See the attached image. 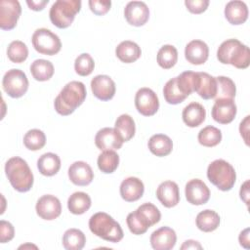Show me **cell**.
Segmentation results:
<instances>
[{"mask_svg":"<svg viewBox=\"0 0 250 250\" xmlns=\"http://www.w3.org/2000/svg\"><path fill=\"white\" fill-rule=\"evenodd\" d=\"M124 17L129 24L142 26L148 21L149 9L143 1H131L125 6Z\"/></svg>","mask_w":250,"mask_h":250,"instance_id":"9a60e30c","label":"cell"},{"mask_svg":"<svg viewBox=\"0 0 250 250\" xmlns=\"http://www.w3.org/2000/svg\"><path fill=\"white\" fill-rule=\"evenodd\" d=\"M208 180L220 190H230L236 180V173L231 164L224 159H216L207 168Z\"/></svg>","mask_w":250,"mask_h":250,"instance_id":"5b68a950","label":"cell"},{"mask_svg":"<svg viewBox=\"0 0 250 250\" xmlns=\"http://www.w3.org/2000/svg\"><path fill=\"white\" fill-rule=\"evenodd\" d=\"M68 178L75 186L85 187L92 183L94 173L88 163L84 161H75L68 168Z\"/></svg>","mask_w":250,"mask_h":250,"instance_id":"e0dca14e","label":"cell"},{"mask_svg":"<svg viewBox=\"0 0 250 250\" xmlns=\"http://www.w3.org/2000/svg\"><path fill=\"white\" fill-rule=\"evenodd\" d=\"M36 213L37 215L47 221L57 219L62 213L61 201L58 197L52 194L42 195L36 202Z\"/></svg>","mask_w":250,"mask_h":250,"instance_id":"8fae6325","label":"cell"},{"mask_svg":"<svg viewBox=\"0 0 250 250\" xmlns=\"http://www.w3.org/2000/svg\"><path fill=\"white\" fill-rule=\"evenodd\" d=\"M5 173L11 186L20 192H26L33 186V174L27 162L19 157L14 156L8 159L5 164Z\"/></svg>","mask_w":250,"mask_h":250,"instance_id":"3957f363","label":"cell"},{"mask_svg":"<svg viewBox=\"0 0 250 250\" xmlns=\"http://www.w3.org/2000/svg\"><path fill=\"white\" fill-rule=\"evenodd\" d=\"M217 59L224 64H231L236 68L244 69L250 64V51L239 40L228 39L219 46Z\"/></svg>","mask_w":250,"mask_h":250,"instance_id":"7a4b0ae2","label":"cell"},{"mask_svg":"<svg viewBox=\"0 0 250 250\" xmlns=\"http://www.w3.org/2000/svg\"><path fill=\"white\" fill-rule=\"evenodd\" d=\"M240 198L248 205V197H249V181H246L240 188L239 191Z\"/></svg>","mask_w":250,"mask_h":250,"instance_id":"681fc988","label":"cell"},{"mask_svg":"<svg viewBox=\"0 0 250 250\" xmlns=\"http://www.w3.org/2000/svg\"><path fill=\"white\" fill-rule=\"evenodd\" d=\"M124 141L115 128L105 127L99 130L95 136L96 146L101 150L119 149Z\"/></svg>","mask_w":250,"mask_h":250,"instance_id":"5bb4252c","label":"cell"},{"mask_svg":"<svg viewBox=\"0 0 250 250\" xmlns=\"http://www.w3.org/2000/svg\"><path fill=\"white\" fill-rule=\"evenodd\" d=\"M85 243L86 236L78 229H69L62 235V246L66 250H81Z\"/></svg>","mask_w":250,"mask_h":250,"instance_id":"4dcf8cb0","label":"cell"},{"mask_svg":"<svg viewBox=\"0 0 250 250\" xmlns=\"http://www.w3.org/2000/svg\"><path fill=\"white\" fill-rule=\"evenodd\" d=\"M186 60L195 65L203 64L209 57V47L201 40H191L185 48Z\"/></svg>","mask_w":250,"mask_h":250,"instance_id":"ffe728a7","label":"cell"},{"mask_svg":"<svg viewBox=\"0 0 250 250\" xmlns=\"http://www.w3.org/2000/svg\"><path fill=\"white\" fill-rule=\"evenodd\" d=\"M91 207L90 196L83 191L72 193L67 200V208L74 215H81L88 211Z\"/></svg>","mask_w":250,"mask_h":250,"instance_id":"f1b7e54d","label":"cell"},{"mask_svg":"<svg viewBox=\"0 0 250 250\" xmlns=\"http://www.w3.org/2000/svg\"><path fill=\"white\" fill-rule=\"evenodd\" d=\"M126 223L129 230L136 235L144 234L151 227L138 209L128 214L126 218Z\"/></svg>","mask_w":250,"mask_h":250,"instance_id":"1f68e13d","label":"cell"},{"mask_svg":"<svg viewBox=\"0 0 250 250\" xmlns=\"http://www.w3.org/2000/svg\"><path fill=\"white\" fill-rule=\"evenodd\" d=\"M149 241L155 250H171L176 244L177 235L173 229L161 227L151 233Z\"/></svg>","mask_w":250,"mask_h":250,"instance_id":"ac0fdd59","label":"cell"},{"mask_svg":"<svg viewBox=\"0 0 250 250\" xmlns=\"http://www.w3.org/2000/svg\"><path fill=\"white\" fill-rule=\"evenodd\" d=\"M54 65L50 61L39 59L35 60L30 65V72L37 81H47L54 75Z\"/></svg>","mask_w":250,"mask_h":250,"instance_id":"f546056e","label":"cell"},{"mask_svg":"<svg viewBox=\"0 0 250 250\" xmlns=\"http://www.w3.org/2000/svg\"><path fill=\"white\" fill-rule=\"evenodd\" d=\"M91 90L93 95L101 101L111 100L116 91L114 81L108 75H97L91 80Z\"/></svg>","mask_w":250,"mask_h":250,"instance_id":"2e32d148","label":"cell"},{"mask_svg":"<svg viewBox=\"0 0 250 250\" xmlns=\"http://www.w3.org/2000/svg\"><path fill=\"white\" fill-rule=\"evenodd\" d=\"M88 4L90 10L97 16L105 15L111 7V1L109 0H90Z\"/></svg>","mask_w":250,"mask_h":250,"instance_id":"7bdbcfd3","label":"cell"},{"mask_svg":"<svg viewBox=\"0 0 250 250\" xmlns=\"http://www.w3.org/2000/svg\"><path fill=\"white\" fill-rule=\"evenodd\" d=\"M114 128L120 134L124 142L130 141L136 132V126L134 119L129 114H121L117 117Z\"/></svg>","mask_w":250,"mask_h":250,"instance_id":"d6a6232c","label":"cell"},{"mask_svg":"<svg viewBox=\"0 0 250 250\" xmlns=\"http://www.w3.org/2000/svg\"><path fill=\"white\" fill-rule=\"evenodd\" d=\"M21 14V4L17 0H2L0 2V27L3 30L13 29Z\"/></svg>","mask_w":250,"mask_h":250,"instance_id":"30bf717a","label":"cell"},{"mask_svg":"<svg viewBox=\"0 0 250 250\" xmlns=\"http://www.w3.org/2000/svg\"><path fill=\"white\" fill-rule=\"evenodd\" d=\"M31 41L33 48L39 54L46 56L56 55L62 48V42L59 36L47 28L36 29L32 35Z\"/></svg>","mask_w":250,"mask_h":250,"instance_id":"52a82bcc","label":"cell"},{"mask_svg":"<svg viewBox=\"0 0 250 250\" xmlns=\"http://www.w3.org/2000/svg\"><path fill=\"white\" fill-rule=\"evenodd\" d=\"M120 195L127 202L139 200L145 191L144 183L136 177H128L120 185Z\"/></svg>","mask_w":250,"mask_h":250,"instance_id":"7402d4cb","label":"cell"},{"mask_svg":"<svg viewBox=\"0 0 250 250\" xmlns=\"http://www.w3.org/2000/svg\"><path fill=\"white\" fill-rule=\"evenodd\" d=\"M185 194L188 203L192 205H203L210 198V189L203 181L192 179L187 183Z\"/></svg>","mask_w":250,"mask_h":250,"instance_id":"7c38bea8","label":"cell"},{"mask_svg":"<svg viewBox=\"0 0 250 250\" xmlns=\"http://www.w3.org/2000/svg\"><path fill=\"white\" fill-rule=\"evenodd\" d=\"M15 235V229L10 222L0 221V242L6 243L11 241Z\"/></svg>","mask_w":250,"mask_h":250,"instance_id":"ee69618b","label":"cell"},{"mask_svg":"<svg viewBox=\"0 0 250 250\" xmlns=\"http://www.w3.org/2000/svg\"><path fill=\"white\" fill-rule=\"evenodd\" d=\"M225 17L230 24H242L248 19V8L242 1H229L225 7Z\"/></svg>","mask_w":250,"mask_h":250,"instance_id":"603a6c76","label":"cell"},{"mask_svg":"<svg viewBox=\"0 0 250 250\" xmlns=\"http://www.w3.org/2000/svg\"><path fill=\"white\" fill-rule=\"evenodd\" d=\"M89 229L96 236L113 243L119 242L124 236L119 223L104 212H98L91 216Z\"/></svg>","mask_w":250,"mask_h":250,"instance_id":"277c9868","label":"cell"},{"mask_svg":"<svg viewBox=\"0 0 250 250\" xmlns=\"http://www.w3.org/2000/svg\"><path fill=\"white\" fill-rule=\"evenodd\" d=\"M181 249L182 250H185V249H187V250L188 249H202V246L198 241L188 239V240H186L183 243V245L181 246Z\"/></svg>","mask_w":250,"mask_h":250,"instance_id":"f907efd6","label":"cell"},{"mask_svg":"<svg viewBox=\"0 0 250 250\" xmlns=\"http://www.w3.org/2000/svg\"><path fill=\"white\" fill-rule=\"evenodd\" d=\"M147 146L152 154L163 157L171 153L173 149V142L167 135L155 134L148 140Z\"/></svg>","mask_w":250,"mask_h":250,"instance_id":"484cf974","label":"cell"},{"mask_svg":"<svg viewBox=\"0 0 250 250\" xmlns=\"http://www.w3.org/2000/svg\"><path fill=\"white\" fill-rule=\"evenodd\" d=\"M195 224L198 229L204 232H211L220 225V216L214 210L206 209L199 212L195 219Z\"/></svg>","mask_w":250,"mask_h":250,"instance_id":"83f0119b","label":"cell"},{"mask_svg":"<svg viewBox=\"0 0 250 250\" xmlns=\"http://www.w3.org/2000/svg\"><path fill=\"white\" fill-rule=\"evenodd\" d=\"M249 115H247L241 122L239 126V132L241 137L243 138L245 144L248 146V133H249Z\"/></svg>","mask_w":250,"mask_h":250,"instance_id":"bcb514c9","label":"cell"},{"mask_svg":"<svg viewBox=\"0 0 250 250\" xmlns=\"http://www.w3.org/2000/svg\"><path fill=\"white\" fill-rule=\"evenodd\" d=\"M217 94L215 100L218 99H233L236 94V87L234 82L226 76L216 77Z\"/></svg>","mask_w":250,"mask_h":250,"instance_id":"74e56055","label":"cell"},{"mask_svg":"<svg viewBox=\"0 0 250 250\" xmlns=\"http://www.w3.org/2000/svg\"><path fill=\"white\" fill-rule=\"evenodd\" d=\"M236 104L233 99H218L212 107V117L220 124L230 123L236 115Z\"/></svg>","mask_w":250,"mask_h":250,"instance_id":"4fadbf2b","label":"cell"},{"mask_svg":"<svg viewBox=\"0 0 250 250\" xmlns=\"http://www.w3.org/2000/svg\"><path fill=\"white\" fill-rule=\"evenodd\" d=\"M238 240H239V244L246 248L249 249V229H245L244 230H242L238 236Z\"/></svg>","mask_w":250,"mask_h":250,"instance_id":"c3c4849f","label":"cell"},{"mask_svg":"<svg viewBox=\"0 0 250 250\" xmlns=\"http://www.w3.org/2000/svg\"><path fill=\"white\" fill-rule=\"evenodd\" d=\"M49 3V0H27L26 4L30 10L33 11H42L45 6Z\"/></svg>","mask_w":250,"mask_h":250,"instance_id":"7dc6e473","label":"cell"},{"mask_svg":"<svg viewBox=\"0 0 250 250\" xmlns=\"http://www.w3.org/2000/svg\"><path fill=\"white\" fill-rule=\"evenodd\" d=\"M163 96L165 101L170 104H181L187 99L178 85L177 77H174L166 82L163 87Z\"/></svg>","mask_w":250,"mask_h":250,"instance_id":"d590c367","label":"cell"},{"mask_svg":"<svg viewBox=\"0 0 250 250\" xmlns=\"http://www.w3.org/2000/svg\"><path fill=\"white\" fill-rule=\"evenodd\" d=\"M197 140L201 146L206 147H213L221 143L222 132L220 129L209 125L199 131Z\"/></svg>","mask_w":250,"mask_h":250,"instance_id":"836d02e7","label":"cell"},{"mask_svg":"<svg viewBox=\"0 0 250 250\" xmlns=\"http://www.w3.org/2000/svg\"><path fill=\"white\" fill-rule=\"evenodd\" d=\"M87 92L84 83L80 81L68 82L55 99L54 106L56 111L62 116L70 115L83 104Z\"/></svg>","mask_w":250,"mask_h":250,"instance_id":"6da1fadb","label":"cell"},{"mask_svg":"<svg viewBox=\"0 0 250 250\" xmlns=\"http://www.w3.org/2000/svg\"><path fill=\"white\" fill-rule=\"evenodd\" d=\"M137 209L146 219V221L149 223V225L151 227L153 225L157 224L161 219L160 211L158 210V208L154 204H152L150 202L144 203L141 206H139Z\"/></svg>","mask_w":250,"mask_h":250,"instance_id":"b9f144b4","label":"cell"},{"mask_svg":"<svg viewBox=\"0 0 250 250\" xmlns=\"http://www.w3.org/2000/svg\"><path fill=\"white\" fill-rule=\"evenodd\" d=\"M135 106L142 115L152 116L159 108L158 97L150 88H141L135 96Z\"/></svg>","mask_w":250,"mask_h":250,"instance_id":"9c48e42d","label":"cell"},{"mask_svg":"<svg viewBox=\"0 0 250 250\" xmlns=\"http://www.w3.org/2000/svg\"><path fill=\"white\" fill-rule=\"evenodd\" d=\"M184 123L191 128L201 125L206 117V110L202 104L196 102L188 104L182 112Z\"/></svg>","mask_w":250,"mask_h":250,"instance_id":"cb8c5ba5","label":"cell"},{"mask_svg":"<svg viewBox=\"0 0 250 250\" xmlns=\"http://www.w3.org/2000/svg\"><path fill=\"white\" fill-rule=\"evenodd\" d=\"M157 63L164 69L172 68L178 61V51L173 45H163L157 53Z\"/></svg>","mask_w":250,"mask_h":250,"instance_id":"8d00e7d4","label":"cell"},{"mask_svg":"<svg viewBox=\"0 0 250 250\" xmlns=\"http://www.w3.org/2000/svg\"><path fill=\"white\" fill-rule=\"evenodd\" d=\"M80 9V0H57L50 9V20L58 28H66L73 22Z\"/></svg>","mask_w":250,"mask_h":250,"instance_id":"8992f818","label":"cell"},{"mask_svg":"<svg viewBox=\"0 0 250 250\" xmlns=\"http://www.w3.org/2000/svg\"><path fill=\"white\" fill-rule=\"evenodd\" d=\"M46 144V136L39 129H31L23 136V145L29 150H39Z\"/></svg>","mask_w":250,"mask_h":250,"instance_id":"f35d334b","label":"cell"},{"mask_svg":"<svg viewBox=\"0 0 250 250\" xmlns=\"http://www.w3.org/2000/svg\"><path fill=\"white\" fill-rule=\"evenodd\" d=\"M95 67V62L91 55L88 53H83L79 55L74 62L75 72L80 76L90 75Z\"/></svg>","mask_w":250,"mask_h":250,"instance_id":"60d3db41","label":"cell"},{"mask_svg":"<svg viewBox=\"0 0 250 250\" xmlns=\"http://www.w3.org/2000/svg\"><path fill=\"white\" fill-rule=\"evenodd\" d=\"M7 56L8 59L15 63L23 62L28 56V49L27 46L20 40L12 41L7 49Z\"/></svg>","mask_w":250,"mask_h":250,"instance_id":"ab89813d","label":"cell"},{"mask_svg":"<svg viewBox=\"0 0 250 250\" xmlns=\"http://www.w3.org/2000/svg\"><path fill=\"white\" fill-rule=\"evenodd\" d=\"M37 168L39 172L44 176H54L59 172L61 168V159L56 153L46 152L38 158Z\"/></svg>","mask_w":250,"mask_h":250,"instance_id":"4316f807","label":"cell"},{"mask_svg":"<svg viewBox=\"0 0 250 250\" xmlns=\"http://www.w3.org/2000/svg\"><path fill=\"white\" fill-rule=\"evenodd\" d=\"M2 86L4 91L11 98H21L28 89V79L22 70L12 68L4 74Z\"/></svg>","mask_w":250,"mask_h":250,"instance_id":"ba28073f","label":"cell"},{"mask_svg":"<svg viewBox=\"0 0 250 250\" xmlns=\"http://www.w3.org/2000/svg\"><path fill=\"white\" fill-rule=\"evenodd\" d=\"M185 5L190 13L198 15L206 11L209 5V1L208 0H186Z\"/></svg>","mask_w":250,"mask_h":250,"instance_id":"f6af8a7d","label":"cell"},{"mask_svg":"<svg viewBox=\"0 0 250 250\" xmlns=\"http://www.w3.org/2000/svg\"><path fill=\"white\" fill-rule=\"evenodd\" d=\"M116 57L125 63L136 62L142 55L140 46L130 40H125L119 43L115 49Z\"/></svg>","mask_w":250,"mask_h":250,"instance_id":"d4e9b609","label":"cell"},{"mask_svg":"<svg viewBox=\"0 0 250 250\" xmlns=\"http://www.w3.org/2000/svg\"><path fill=\"white\" fill-rule=\"evenodd\" d=\"M98 167L104 174L113 173L119 164V155L114 150H104L98 156Z\"/></svg>","mask_w":250,"mask_h":250,"instance_id":"e575fe53","label":"cell"},{"mask_svg":"<svg viewBox=\"0 0 250 250\" xmlns=\"http://www.w3.org/2000/svg\"><path fill=\"white\" fill-rule=\"evenodd\" d=\"M156 197L160 203L167 208L176 206L180 202L178 185L173 181L162 182L156 189Z\"/></svg>","mask_w":250,"mask_h":250,"instance_id":"44dd1931","label":"cell"},{"mask_svg":"<svg viewBox=\"0 0 250 250\" xmlns=\"http://www.w3.org/2000/svg\"><path fill=\"white\" fill-rule=\"evenodd\" d=\"M194 92L204 100L214 99L217 94L216 77L208 74L207 72H196Z\"/></svg>","mask_w":250,"mask_h":250,"instance_id":"d6986e66","label":"cell"}]
</instances>
